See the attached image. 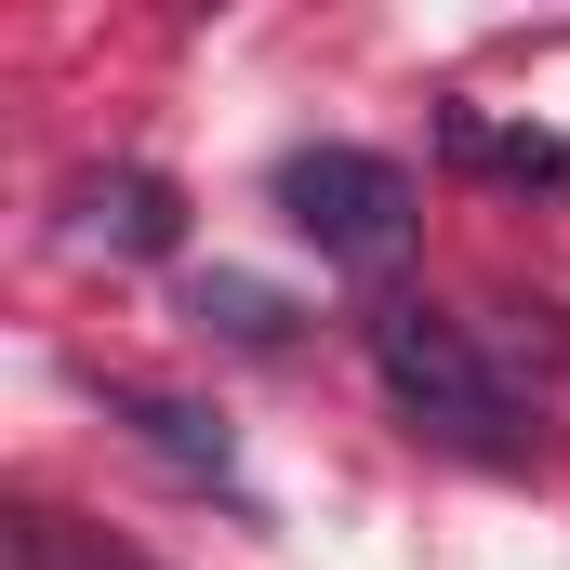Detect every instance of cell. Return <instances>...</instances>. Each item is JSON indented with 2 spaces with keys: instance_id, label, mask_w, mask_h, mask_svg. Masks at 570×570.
Masks as SVG:
<instances>
[{
  "instance_id": "cell-5",
  "label": "cell",
  "mask_w": 570,
  "mask_h": 570,
  "mask_svg": "<svg viewBox=\"0 0 570 570\" xmlns=\"http://www.w3.org/2000/svg\"><path fill=\"white\" fill-rule=\"evenodd\" d=\"M438 159L451 173H491V186H570V134L491 120V107H438Z\"/></svg>"
},
{
  "instance_id": "cell-7",
  "label": "cell",
  "mask_w": 570,
  "mask_h": 570,
  "mask_svg": "<svg viewBox=\"0 0 570 570\" xmlns=\"http://www.w3.org/2000/svg\"><path fill=\"white\" fill-rule=\"evenodd\" d=\"M13 558L27 570H146V558H120V544H94V531H67V518H40V504L13 518Z\"/></svg>"
},
{
  "instance_id": "cell-1",
  "label": "cell",
  "mask_w": 570,
  "mask_h": 570,
  "mask_svg": "<svg viewBox=\"0 0 570 570\" xmlns=\"http://www.w3.org/2000/svg\"><path fill=\"white\" fill-rule=\"evenodd\" d=\"M358 345H372V372H385V399L438 438H478V451H504L518 438V399H504V372L478 358V332L464 318H438V305H372L358 318Z\"/></svg>"
},
{
  "instance_id": "cell-6",
  "label": "cell",
  "mask_w": 570,
  "mask_h": 570,
  "mask_svg": "<svg viewBox=\"0 0 570 570\" xmlns=\"http://www.w3.org/2000/svg\"><path fill=\"white\" fill-rule=\"evenodd\" d=\"M199 332H226V345H292V305L266 279H199Z\"/></svg>"
},
{
  "instance_id": "cell-4",
  "label": "cell",
  "mask_w": 570,
  "mask_h": 570,
  "mask_svg": "<svg viewBox=\"0 0 570 570\" xmlns=\"http://www.w3.org/2000/svg\"><path fill=\"white\" fill-rule=\"evenodd\" d=\"M107 412L134 425L146 464H173L186 491H239V451H226V425L199 412V399H173V385H107Z\"/></svg>"
},
{
  "instance_id": "cell-3",
  "label": "cell",
  "mask_w": 570,
  "mask_h": 570,
  "mask_svg": "<svg viewBox=\"0 0 570 570\" xmlns=\"http://www.w3.org/2000/svg\"><path fill=\"white\" fill-rule=\"evenodd\" d=\"M67 239H80V253H134V266H146V253L186 239V199H173L146 159H94V173H67Z\"/></svg>"
},
{
  "instance_id": "cell-2",
  "label": "cell",
  "mask_w": 570,
  "mask_h": 570,
  "mask_svg": "<svg viewBox=\"0 0 570 570\" xmlns=\"http://www.w3.org/2000/svg\"><path fill=\"white\" fill-rule=\"evenodd\" d=\"M279 213L332 253V266H358V279L412 253V173L372 159V146H292L279 159Z\"/></svg>"
}]
</instances>
